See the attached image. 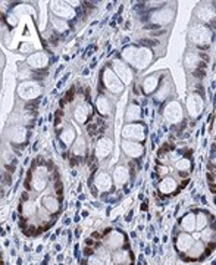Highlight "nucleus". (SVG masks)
Here are the masks:
<instances>
[{
  "label": "nucleus",
  "instance_id": "nucleus-1",
  "mask_svg": "<svg viewBox=\"0 0 216 265\" xmlns=\"http://www.w3.org/2000/svg\"><path fill=\"white\" fill-rule=\"evenodd\" d=\"M188 40L196 44L197 47H206L207 44L213 40L212 29L204 24H191L188 31Z\"/></svg>",
  "mask_w": 216,
  "mask_h": 265
},
{
  "label": "nucleus",
  "instance_id": "nucleus-2",
  "mask_svg": "<svg viewBox=\"0 0 216 265\" xmlns=\"http://www.w3.org/2000/svg\"><path fill=\"white\" fill-rule=\"evenodd\" d=\"M100 77H102V81H103V85L113 95L119 96L122 95L123 88H125V84L119 80V77L115 74L112 68L109 66H104L103 69H100Z\"/></svg>",
  "mask_w": 216,
  "mask_h": 265
},
{
  "label": "nucleus",
  "instance_id": "nucleus-3",
  "mask_svg": "<svg viewBox=\"0 0 216 265\" xmlns=\"http://www.w3.org/2000/svg\"><path fill=\"white\" fill-rule=\"evenodd\" d=\"M122 137L125 140H132V142H144L147 137V127L143 122H132L125 124L122 128Z\"/></svg>",
  "mask_w": 216,
  "mask_h": 265
},
{
  "label": "nucleus",
  "instance_id": "nucleus-4",
  "mask_svg": "<svg viewBox=\"0 0 216 265\" xmlns=\"http://www.w3.org/2000/svg\"><path fill=\"white\" fill-rule=\"evenodd\" d=\"M16 93H18V96L21 99H24V100H27V102H32V100H35L37 97L41 96L43 88H41V85L38 84V83H35V81H22V83L18 85Z\"/></svg>",
  "mask_w": 216,
  "mask_h": 265
},
{
  "label": "nucleus",
  "instance_id": "nucleus-5",
  "mask_svg": "<svg viewBox=\"0 0 216 265\" xmlns=\"http://www.w3.org/2000/svg\"><path fill=\"white\" fill-rule=\"evenodd\" d=\"M6 137L9 139V142L12 144H15L16 147H19L22 150L21 146H25L27 140H28V128L25 125H10L9 128L5 131Z\"/></svg>",
  "mask_w": 216,
  "mask_h": 265
},
{
  "label": "nucleus",
  "instance_id": "nucleus-6",
  "mask_svg": "<svg viewBox=\"0 0 216 265\" xmlns=\"http://www.w3.org/2000/svg\"><path fill=\"white\" fill-rule=\"evenodd\" d=\"M163 118L172 125L184 121V109L178 100H170L163 108Z\"/></svg>",
  "mask_w": 216,
  "mask_h": 265
},
{
  "label": "nucleus",
  "instance_id": "nucleus-7",
  "mask_svg": "<svg viewBox=\"0 0 216 265\" xmlns=\"http://www.w3.org/2000/svg\"><path fill=\"white\" fill-rule=\"evenodd\" d=\"M50 10L55 16L65 21H75L76 18V9L68 2H50Z\"/></svg>",
  "mask_w": 216,
  "mask_h": 265
},
{
  "label": "nucleus",
  "instance_id": "nucleus-8",
  "mask_svg": "<svg viewBox=\"0 0 216 265\" xmlns=\"http://www.w3.org/2000/svg\"><path fill=\"white\" fill-rule=\"evenodd\" d=\"M112 69L115 71V74L119 77V80L123 84H131L134 81V72H132L131 66L128 65L125 60H122V57H115L112 62Z\"/></svg>",
  "mask_w": 216,
  "mask_h": 265
},
{
  "label": "nucleus",
  "instance_id": "nucleus-9",
  "mask_svg": "<svg viewBox=\"0 0 216 265\" xmlns=\"http://www.w3.org/2000/svg\"><path fill=\"white\" fill-rule=\"evenodd\" d=\"M174 16H175V9L172 8H160V9L154 10L150 13V22L157 25V27H162V25H168L174 21Z\"/></svg>",
  "mask_w": 216,
  "mask_h": 265
},
{
  "label": "nucleus",
  "instance_id": "nucleus-10",
  "mask_svg": "<svg viewBox=\"0 0 216 265\" xmlns=\"http://www.w3.org/2000/svg\"><path fill=\"white\" fill-rule=\"evenodd\" d=\"M185 106H187V112L191 118H198L203 109H204V102L203 97L198 93H191L188 95L187 100H185Z\"/></svg>",
  "mask_w": 216,
  "mask_h": 265
},
{
  "label": "nucleus",
  "instance_id": "nucleus-11",
  "mask_svg": "<svg viewBox=\"0 0 216 265\" xmlns=\"http://www.w3.org/2000/svg\"><path fill=\"white\" fill-rule=\"evenodd\" d=\"M121 149H122V152L128 158H132L134 161L135 159H141L144 156V153H146L144 146L141 143L132 142V140H125V139H122V142H121Z\"/></svg>",
  "mask_w": 216,
  "mask_h": 265
},
{
  "label": "nucleus",
  "instance_id": "nucleus-12",
  "mask_svg": "<svg viewBox=\"0 0 216 265\" xmlns=\"http://www.w3.org/2000/svg\"><path fill=\"white\" fill-rule=\"evenodd\" d=\"M200 24H210L216 19V9L213 3H200L194 10Z\"/></svg>",
  "mask_w": 216,
  "mask_h": 265
},
{
  "label": "nucleus",
  "instance_id": "nucleus-13",
  "mask_svg": "<svg viewBox=\"0 0 216 265\" xmlns=\"http://www.w3.org/2000/svg\"><path fill=\"white\" fill-rule=\"evenodd\" d=\"M88 183H93L94 186L97 187V190L100 191V194H102V193H109L113 187V178L107 174V172H104V171L99 172L96 177L91 175V177L88 178Z\"/></svg>",
  "mask_w": 216,
  "mask_h": 265
},
{
  "label": "nucleus",
  "instance_id": "nucleus-14",
  "mask_svg": "<svg viewBox=\"0 0 216 265\" xmlns=\"http://www.w3.org/2000/svg\"><path fill=\"white\" fill-rule=\"evenodd\" d=\"M52 62V59L49 57L47 53L44 52H35V53H31L27 57V65L32 69V71H40L43 68H49Z\"/></svg>",
  "mask_w": 216,
  "mask_h": 265
},
{
  "label": "nucleus",
  "instance_id": "nucleus-15",
  "mask_svg": "<svg viewBox=\"0 0 216 265\" xmlns=\"http://www.w3.org/2000/svg\"><path fill=\"white\" fill-rule=\"evenodd\" d=\"M121 57H122V60H125L130 66L135 68V69L138 71V68H140V47L131 46V44L123 46L122 52H121Z\"/></svg>",
  "mask_w": 216,
  "mask_h": 265
},
{
  "label": "nucleus",
  "instance_id": "nucleus-16",
  "mask_svg": "<svg viewBox=\"0 0 216 265\" xmlns=\"http://www.w3.org/2000/svg\"><path fill=\"white\" fill-rule=\"evenodd\" d=\"M162 72H153L150 75H146L143 83H141V91L144 93L146 96H150L153 93L157 91L159 88V83H160V78H162Z\"/></svg>",
  "mask_w": 216,
  "mask_h": 265
},
{
  "label": "nucleus",
  "instance_id": "nucleus-17",
  "mask_svg": "<svg viewBox=\"0 0 216 265\" xmlns=\"http://www.w3.org/2000/svg\"><path fill=\"white\" fill-rule=\"evenodd\" d=\"M113 140L110 137H100L99 142L96 143V147H94V155L96 158L99 159H103V158H107L113 150Z\"/></svg>",
  "mask_w": 216,
  "mask_h": 265
},
{
  "label": "nucleus",
  "instance_id": "nucleus-18",
  "mask_svg": "<svg viewBox=\"0 0 216 265\" xmlns=\"http://www.w3.org/2000/svg\"><path fill=\"white\" fill-rule=\"evenodd\" d=\"M157 190H159L160 196H170L172 193H174V196H175V193L177 191H179V187H178V183H177V180L174 178V177H165V178H162V180L157 183Z\"/></svg>",
  "mask_w": 216,
  "mask_h": 265
},
{
  "label": "nucleus",
  "instance_id": "nucleus-19",
  "mask_svg": "<svg viewBox=\"0 0 216 265\" xmlns=\"http://www.w3.org/2000/svg\"><path fill=\"white\" fill-rule=\"evenodd\" d=\"M93 116V106L91 103L85 102V103L78 105L74 109V119L79 124H85L90 118Z\"/></svg>",
  "mask_w": 216,
  "mask_h": 265
},
{
  "label": "nucleus",
  "instance_id": "nucleus-20",
  "mask_svg": "<svg viewBox=\"0 0 216 265\" xmlns=\"http://www.w3.org/2000/svg\"><path fill=\"white\" fill-rule=\"evenodd\" d=\"M112 178L118 187H125V184L130 180V168L125 165H116L113 168Z\"/></svg>",
  "mask_w": 216,
  "mask_h": 265
},
{
  "label": "nucleus",
  "instance_id": "nucleus-21",
  "mask_svg": "<svg viewBox=\"0 0 216 265\" xmlns=\"http://www.w3.org/2000/svg\"><path fill=\"white\" fill-rule=\"evenodd\" d=\"M78 139L76 137V131L75 128L72 127V125H66V127H63V130L59 132V142L62 143V147L63 149H68V146H72L74 143H75V140Z\"/></svg>",
  "mask_w": 216,
  "mask_h": 265
},
{
  "label": "nucleus",
  "instance_id": "nucleus-22",
  "mask_svg": "<svg viewBox=\"0 0 216 265\" xmlns=\"http://www.w3.org/2000/svg\"><path fill=\"white\" fill-rule=\"evenodd\" d=\"M141 108L135 100H132L125 108V114H123V121L125 124H132L134 121H138L141 118Z\"/></svg>",
  "mask_w": 216,
  "mask_h": 265
},
{
  "label": "nucleus",
  "instance_id": "nucleus-23",
  "mask_svg": "<svg viewBox=\"0 0 216 265\" xmlns=\"http://www.w3.org/2000/svg\"><path fill=\"white\" fill-rule=\"evenodd\" d=\"M172 91H174V85H172L170 81L162 83V85L157 88V91H156V95H154V99H153V100H154V105H159L160 102L163 103V102L170 96Z\"/></svg>",
  "mask_w": 216,
  "mask_h": 265
},
{
  "label": "nucleus",
  "instance_id": "nucleus-24",
  "mask_svg": "<svg viewBox=\"0 0 216 265\" xmlns=\"http://www.w3.org/2000/svg\"><path fill=\"white\" fill-rule=\"evenodd\" d=\"M96 109L100 116H109L110 115V111H112V105L109 102V99L104 95H97L96 97Z\"/></svg>",
  "mask_w": 216,
  "mask_h": 265
},
{
  "label": "nucleus",
  "instance_id": "nucleus-25",
  "mask_svg": "<svg viewBox=\"0 0 216 265\" xmlns=\"http://www.w3.org/2000/svg\"><path fill=\"white\" fill-rule=\"evenodd\" d=\"M200 52H194V50H188L187 53L184 55V64L187 68L190 69H197L198 65H200Z\"/></svg>",
  "mask_w": 216,
  "mask_h": 265
},
{
  "label": "nucleus",
  "instance_id": "nucleus-26",
  "mask_svg": "<svg viewBox=\"0 0 216 265\" xmlns=\"http://www.w3.org/2000/svg\"><path fill=\"white\" fill-rule=\"evenodd\" d=\"M72 155L75 156V158H84L85 153H87V143H85V139L83 137V136H79L78 139L75 140V143L72 144Z\"/></svg>",
  "mask_w": 216,
  "mask_h": 265
},
{
  "label": "nucleus",
  "instance_id": "nucleus-27",
  "mask_svg": "<svg viewBox=\"0 0 216 265\" xmlns=\"http://www.w3.org/2000/svg\"><path fill=\"white\" fill-rule=\"evenodd\" d=\"M153 60H154V57H153V50H151V49H147V47H140V68H138V71L146 69Z\"/></svg>",
  "mask_w": 216,
  "mask_h": 265
},
{
  "label": "nucleus",
  "instance_id": "nucleus-28",
  "mask_svg": "<svg viewBox=\"0 0 216 265\" xmlns=\"http://www.w3.org/2000/svg\"><path fill=\"white\" fill-rule=\"evenodd\" d=\"M50 24H52L53 29L57 31V33H66V31L69 29V24H68V21H65V19H62V18H57V16H55V15L50 18Z\"/></svg>",
  "mask_w": 216,
  "mask_h": 265
},
{
  "label": "nucleus",
  "instance_id": "nucleus-29",
  "mask_svg": "<svg viewBox=\"0 0 216 265\" xmlns=\"http://www.w3.org/2000/svg\"><path fill=\"white\" fill-rule=\"evenodd\" d=\"M175 168L178 170V172H188V171L193 168V162H191V158H187V156H181L179 159L175 161Z\"/></svg>",
  "mask_w": 216,
  "mask_h": 265
},
{
  "label": "nucleus",
  "instance_id": "nucleus-30",
  "mask_svg": "<svg viewBox=\"0 0 216 265\" xmlns=\"http://www.w3.org/2000/svg\"><path fill=\"white\" fill-rule=\"evenodd\" d=\"M138 43H140L141 47H147V49L160 46V40H156V38H141Z\"/></svg>",
  "mask_w": 216,
  "mask_h": 265
},
{
  "label": "nucleus",
  "instance_id": "nucleus-31",
  "mask_svg": "<svg viewBox=\"0 0 216 265\" xmlns=\"http://www.w3.org/2000/svg\"><path fill=\"white\" fill-rule=\"evenodd\" d=\"M74 99H75V87H71L68 90V93L65 95V102L71 103V102H74Z\"/></svg>",
  "mask_w": 216,
  "mask_h": 265
},
{
  "label": "nucleus",
  "instance_id": "nucleus-32",
  "mask_svg": "<svg viewBox=\"0 0 216 265\" xmlns=\"http://www.w3.org/2000/svg\"><path fill=\"white\" fill-rule=\"evenodd\" d=\"M156 172H157L159 177L165 178V177H168V172H169V171H168V168H166L165 165H162V167H157V168H156Z\"/></svg>",
  "mask_w": 216,
  "mask_h": 265
},
{
  "label": "nucleus",
  "instance_id": "nucleus-33",
  "mask_svg": "<svg viewBox=\"0 0 216 265\" xmlns=\"http://www.w3.org/2000/svg\"><path fill=\"white\" fill-rule=\"evenodd\" d=\"M21 53H24V55H28V53H31V50H32V44H29V43H24L22 46H21ZM29 56V55H28Z\"/></svg>",
  "mask_w": 216,
  "mask_h": 265
},
{
  "label": "nucleus",
  "instance_id": "nucleus-34",
  "mask_svg": "<svg viewBox=\"0 0 216 265\" xmlns=\"http://www.w3.org/2000/svg\"><path fill=\"white\" fill-rule=\"evenodd\" d=\"M10 184H12V175H10V172L5 171L3 172V186H10Z\"/></svg>",
  "mask_w": 216,
  "mask_h": 265
},
{
  "label": "nucleus",
  "instance_id": "nucleus-35",
  "mask_svg": "<svg viewBox=\"0 0 216 265\" xmlns=\"http://www.w3.org/2000/svg\"><path fill=\"white\" fill-rule=\"evenodd\" d=\"M193 75L196 77V78H200V80H201L203 77L206 75V69H201V68H197V69H196V71L193 72Z\"/></svg>",
  "mask_w": 216,
  "mask_h": 265
},
{
  "label": "nucleus",
  "instance_id": "nucleus-36",
  "mask_svg": "<svg viewBox=\"0 0 216 265\" xmlns=\"http://www.w3.org/2000/svg\"><path fill=\"white\" fill-rule=\"evenodd\" d=\"M25 108L27 109H37L38 108V100H32V102H27V105H25Z\"/></svg>",
  "mask_w": 216,
  "mask_h": 265
},
{
  "label": "nucleus",
  "instance_id": "nucleus-37",
  "mask_svg": "<svg viewBox=\"0 0 216 265\" xmlns=\"http://www.w3.org/2000/svg\"><path fill=\"white\" fill-rule=\"evenodd\" d=\"M69 75H71V74H69V72H66L65 75H63V78H62V80H60V81H59V83H57V84H56V90H59V88H60V87H62V85L65 84V83H66V80H68V78H69Z\"/></svg>",
  "mask_w": 216,
  "mask_h": 265
},
{
  "label": "nucleus",
  "instance_id": "nucleus-38",
  "mask_svg": "<svg viewBox=\"0 0 216 265\" xmlns=\"http://www.w3.org/2000/svg\"><path fill=\"white\" fill-rule=\"evenodd\" d=\"M63 68H65L63 65H59V68H57V69H56V72H55V78H57V75H59V74H60V72L63 71Z\"/></svg>",
  "mask_w": 216,
  "mask_h": 265
},
{
  "label": "nucleus",
  "instance_id": "nucleus-39",
  "mask_svg": "<svg viewBox=\"0 0 216 265\" xmlns=\"http://www.w3.org/2000/svg\"><path fill=\"white\" fill-rule=\"evenodd\" d=\"M132 93L137 96V95H140V87L138 85H134V88H132Z\"/></svg>",
  "mask_w": 216,
  "mask_h": 265
},
{
  "label": "nucleus",
  "instance_id": "nucleus-40",
  "mask_svg": "<svg viewBox=\"0 0 216 265\" xmlns=\"http://www.w3.org/2000/svg\"><path fill=\"white\" fill-rule=\"evenodd\" d=\"M130 41H131V40H130V37H123L122 38V44H123V46H125V44L128 46V43H130Z\"/></svg>",
  "mask_w": 216,
  "mask_h": 265
},
{
  "label": "nucleus",
  "instance_id": "nucleus-41",
  "mask_svg": "<svg viewBox=\"0 0 216 265\" xmlns=\"http://www.w3.org/2000/svg\"><path fill=\"white\" fill-rule=\"evenodd\" d=\"M123 28H125V29H130V28H131V22H130V21H128V22H125Z\"/></svg>",
  "mask_w": 216,
  "mask_h": 265
},
{
  "label": "nucleus",
  "instance_id": "nucleus-42",
  "mask_svg": "<svg viewBox=\"0 0 216 265\" xmlns=\"http://www.w3.org/2000/svg\"><path fill=\"white\" fill-rule=\"evenodd\" d=\"M132 214H134V212H132V211H130V214H128V215H127V218H125V219H127V221H131V217H132Z\"/></svg>",
  "mask_w": 216,
  "mask_h": 265
},
{
  "label": "nucleus",
  "instance_id": "nucleus-43",
  "mask_svg": "<svg viewBox=\"0 0 216 265\" xmlns=\"http://www.w3.org/2000/svg\"><path fill=\"white\" fill-rule=\"evenodd\" d=\"M96 64H97V59H96V57H94V59H93V62H91V65H90V68H91V69H93L94 66H96Z\"/></svg>",
  "mask_w": 216,
  "mask_h": 265
},
{
  "label": "nucleus",
  "instance_id": "nucleus-44",
  "mask_svg": "<svg viewBox=\"0 0 216 265\" xmlns=\"http://www.w3.org/2000/svg\"><path fill=\"white\" fill-rule=\"evenodd\" d=\"M143 115H144V116H147V115H149V109H147V108H144V109H143Z\"/></svg>",
  "mask_w": 216,
  "mask_h": 265
},
{
  "label": "nucleus",
  "instance_id": "nucleus-45",
  "mask_svg": "<svg viewBox=\"0 0 216 265\" xmlns=\"http://www.w3.org/2000/svg\"><path fill=\"white\" fill-rule=\"evenodd\" d=\"M37 146H38V143H37V142H35V143H34V144H32V150H34V152H35V150H37V149H38Z\"/></svg>",
  "mask_w": 216,
  "mask_h": 265
},
{
  "label": "nucleus",
  "instance_id": "nucleus-46",
  "mask_svg": "<svg viewBox=\"0 0 216 265\" xmlns=\"http://www.w3.org/2000/svg\"><path fill=\"white\" fill-rule=\"evenodd\" d=\"M88 72H90V69H84L83 71V75H88Z\"/></svg>",
  "mask_w": 216,
  "mask_h": 265
},
{
  "label": "nucleus",
  "instance_id": "nucleus-47",
  "mask_svg": "<svg viewBox=\"0 0 216 265\" xmlns=\"http://www.w3.org/2000/svg\"><path fill=\"white\" fill-rule=\"evenodd\" d=\"M47 103H49V102H47V99H43V102H41V105H43V106H46Z\"/></svg>",
  "mask_w": 216,
  "mask_h": 265
},
{
  "label": "nucleus",
  "instance_id": "nucleus-48",
  "mask_svg": "<svg viewBox=\"0 0 216 265\" xmlns=\"http://www.w3.org/2000/svg\"><path fill=\"white\" fill-rule=\"evenodd\" d=\"M141 105H143V106H146V105H147V99H143V102H141Z\"/></svg>",
  "mask_w": 216,
  "mask_h": 265
},
{
  "label": "nucleus",
  "instance_id": "nucleus-49",
  "mask_svg": "<svg viewBox=\"0 0 216 265\" xmlns=\"http://www.w3.org/2000/svg\"><path fill=\"white\" fill-rule=\"evenodd\" d=\"M110 27H116V21H112V22H110Z\"/></svg>",
  "mask_w": 216,
  "mask_h": 265
},
{
  "label": "nucleus",
  "instance_id": "nucleus-50",
  "mask_svg": "<svg viewBox=\"0 0 216 265\" xmlns=\"http://www.w3.org/2000/svg\"><path fill=\"white\" fill-rule=\"evenodd\" d=\"M24 163L27 165V163H29V158H25V161H24Z\"/></svg>",
  "mask_w": 216,
  "mask_h": 265
}]
</instances>
